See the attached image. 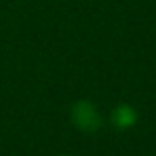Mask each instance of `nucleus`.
<instances>
[{"label": "nucleus", "instance_id": "obj_1", "mask_svg": "<svg viewBox=\"0 0 156 156\" xmlns=\"http://www.w3.org/2000/svg\"><path fill=\"white\" fill-rule=\"evenodd\" d=\"M69 121L77 130L85 134H93L97 130L103 129V117H101L97 105H93L91 101L81 99L75 101L69 109Z\"/></svg>", "mask_w": 156, "mask_h": 156}, {"label": "nucleus", "instance_id": "obj_2", "mask_svg": "<svg viewBox=\"0 0 156 156\" xmlns=\"http://www.w3.org/2000/svg\"><path fill=\"white\" fill-rule=\"evenodd\" d=\"M138 122V113L133 105L129 103H119L111 111V125L117 130H130Z\"/></svg>", "mask_w": 156, "mask_h": 156}, {"label": "nucleus", "instance_id": "obj_3", "mask_svg": "<svg viewBox=\"0 0 156 156\" xmlns=\"http://www.w3.org/2000/svg\"><path fill=\"white\" fill-rule=\"evenodd\" d=\"M57 156H71V154H57Z\"/></svg>", "mask_w": 156, "mask_h": 156}]
</instances>
